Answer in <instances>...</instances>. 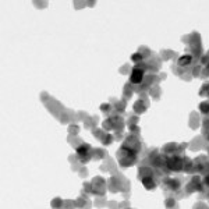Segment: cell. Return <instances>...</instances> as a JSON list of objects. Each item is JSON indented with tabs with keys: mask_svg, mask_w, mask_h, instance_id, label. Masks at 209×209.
<instances>
[{
	"mask_svg": "<svg viewBox=\"0 0 209 209\" xmlns=\"http://www.w3.org/2000/svg\"><path fill=\"white\" fill-rule=\"evenodd\" d=\"M142 78H144V71L142 70H139V68L133 70V73H131V82L138 84L142 81Z\"/></svg>",
	"mask_w": 209,
	"mask_h": 209,
	"instance_id": "6da1fadb",
	"label": "cell"
},
{
	"mask_svg": "<svg viewBox=\"0 0 209 209\" xmlns=\"http://www.w3.org/2000/svg\"><path fill=\"white\" fill-rule=\"evenodd\" d=\"M190 61H191V57H190V56H184V57H181V59H180V61H178V63H180L181 66H184L186 63L188 64Z\"/></svg>",
	"mask_w": 209,
	"mask_h": 209,
	"instance_id": "7a4b0ae2",
	"label": "cell"
}]
</instances>
